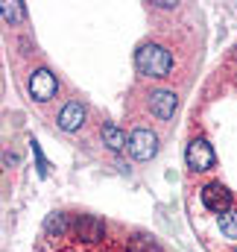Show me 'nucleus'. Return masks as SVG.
<instances>
[{"label": "nucleus", "instance_id": "obj_1", "mask_svg": "<svg viewBox=\"0 0 237 252\" xmlns=\"http://www.w3.org/2000/svg\"><path fill=\"white\" fill-rule=\"evenodd\" d=\"M135 67H138V73H144V76L161 79V76H170V70H173V56H170L167 47L147 41V44H141V47L135 50Z\"/></svg>", "mask_w": 237, "mask_h": 252}, {"label": "nucleus", "instance_id": "obj_2", "mask_svg": "<svg viewBox=\"0 0 237 252\" xmlns=\"http://www.w3.org/2000/svg\"><path fill=\"white\" fill-rule=\"evenodd\" d=\"M56 91H59V82H56L53 70H47V67L32 70V76H30V97H32L35 103H47V100H53Z\"/></svg>", "mask_w": 237, "mask_h": 252}, {"label": "nucleus", "instance_id": "obj_3", "mask_svg": "<svg viewBox=\"0 0 237 252\" xmlns=\"http://www.w3.org/2000/svg\"><path fill=\"white\" fill-rule=\"evenodd\" d=\"M184 158H187V167L190 170H211L217 164V156L211 150V144L205 138H193L184 150Z\"/></svg>", "mask_w": 237, "mask_h": 252}, {"label": "nucleus", "instance_id": "obj_4", "mask_svg": "<svg viewBox=\"0 0 237 252\" xmlns=\"http://www.w3.org/2000/svg\"><path fill=\"white\" fill-rule=\"evenodd\" d=\"M129 153H132V158H138V161L155 158V153H158V138H155V132H149V129H135V132L129 135Z\"/></svg>", "mask_w": 237, "mask_h": 252}, {"label": "nucleus", "instance_id": "obj_5", "mask_svg": "<svg viewBox=\"0 0 237 252\" xmlns=\"http://www.w3.org/2000/svg\"><path fill=\"white\" fill-rule=\"evenodd\" d=\"M202 205H205L208 211L223 214V211L232 208V193H229L226 185H220V182H208V185L202 188Z\"/></svg>", "mask_w": 237, "mask_h": 252}, {"label": "nucleus", "instance_id": "obj_6", "mask_svg": "<svg viewBox=\"0 0 237 252\" xmlns=\"http://www.w3.org/2000/svg\"><path fill=\"white\" fill-rule=\"evenodd\" d=\"M176 109H178L176 91H167V88H161V91H155V94L149 97V112H152L158 121H170V118L176 115Z\"/></svg>", "mask_w": 237, "mask_h": 252}, {"label": "nucleus", "instance_id": "obj_7", "mask_svg": "<svg viewBox=\"0 0 237 252\" xmlns=\"http://www.w3.org/2000/svg\"><path fill=\"white\" fill-rule=\"evenodd\" d=\"M73 229H76V238H82L85 244H97V241H103V235H106L103 220L94 217V214H82Z\"/></svg>", "mask_w": 237, "mask_h": 252}, {"label": "nucleus", "instance_id": "obj_8", "mask_svg": "<svg viewBox=\"0 0 237 252\" xmlns=\"http://www.w3.org/2000/svg\"><path fill=\"white\" fill-rule=\"evenodd\" d=\"M85 121V109H82V103H76V100H70L64 109L59 112V126L64 132H76L79 126Z\"/></svg>", "mask_w": 237, "mask_h": 252}, {"label": "nucleus", "instance_id": "obj_9", "mask_svg": "<svg viewBox=\"0 0 237 252\" xmlns=\"http://www.w3.org/2000/svg\"><path fill=\"white\" fill-rule=\"evenodd\" d=\"M100 135H103V144H106L112 153H118V150H123V147H129V138H126V132H123V129H118L115 124H106Z\"/></svg>", "mask_w": 237, "mask_h": 252}, {"label": "nucleus", "instance_id": "obj_10", "mask_svg": "<svg viewBox=\"0 0 237 252\" xmlns=\"http://www.w3.org/2000/svg\"><path fill=\"white\" fill-rule=\"evenodd\" d=\"M220 232L229 241H237V208H229V211L220 214Z\"/></svg>", "mask_w": 237, "mask_h": 252}, {"label": "nucleus", "instance_id": "obj_11", "mask_svg": "<svg viewBox=\"0 0 237 252\" xmlns=\"http://www.w3.org/2000/svg\"><path fill=\"white\" fill-rule=\"evenodd\" d=\"M129 252H161V247L149 238V235H135L129 241Z\"/></svg>", "mask_w": 237, "mask_h": 252}, {"label": "nucleus", "instance_id": "obj_12", "mask_svg": "<svg viewBox=\"0 0 237 252\" xmlns=\"http://www.w3.org/2000/svg\"><path fill=\"white\" fill-rule=\"evenodd\" d=\"M21 18H24V6H21V3H15V0L3 3V21H9V24H18Z\"/></svg>", "mask_w": 237, "mask_h": 252}, {"label": "nucleus", "instance_id": "obj_13", "mask_svg": "<svg viewBox=\"0 0 237 252\" xmlns=\"http://www.w3.org/2000/svg\"><path fill=\"white\" fill-rule=\"evenodd\" d=\"M44 229L50 232V235H61L64 232V214H59V211H53L47 220H44Z\"/></svg>", "mask_w": 237, "mask_h": 252}, {"label": "nucleus", "instance_id": "obj_14", "mask_svg": "<svg viewBox=\"0 0 237 252\" xmlns=\"http://www.w3.org/2000/svg\"><path fill=\"white\" fill-rule=\"evenodd\" d=\"M32 153H35V164H38V176H47V158L41 156V147L32 141Z\"/></svg>", "mask_w": 237, "mask_h": 252}]
</instances>
